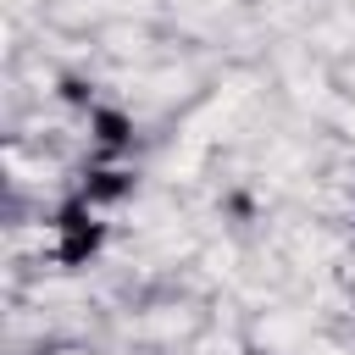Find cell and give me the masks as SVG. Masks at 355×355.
<instances>
[{
    "label": "cell",
    "mask_w": 355,
    "mask_h": 355,
    "mask_svg": "<svg viewBox=\"0 0 355 355\" xmlns=\"http://www.w3.org/2000/svg\"><path fill=\"white\" fill-rule=\"evenodd\" d=\"M100 183H89V200H116L128 183H122V172H94Z\"/></svg>",
    "instance_id": "cell-3"
},
{
    "label": "cell",
    "mask_w": 355,
    "mask_h": 355,
    "mask_svg": "<svg viewBox=\"0 0 355 355\" xmlns=\"http://www.w3.org/2000/svg\"><path fill=\"white\" fill-rule=\"evenodd\" d=\"M94 244H100V222H89L83 211H61V216H55V255H61L67 266L89 261Z\"/></svg>",
    "instance_id": "cell-1"
},
{
    "label": "cell",
    "mask_w": 355,
    "mask_h": 355,
    "mask_svg": "<svg viewBox=\"0 0 355 355\" xmlns=\"http://www.w3.org/2000/svg\"><path fill=\"white\" fill-rule=\"evenodd\" d=\"M94 128H100V144H111V150H116V144H128V133H133L122 111H94Z\"/></svg>",
    "instance_id": "cell-2"
},
{
    "label": "cell",
    "mask_w": 355,
    "mask_h": 355,
    "mask_svg": "<svg viewBox=\"0 0 355 355\" xmlns=\"http://www.w3.org/2000/svg\"><path fill=\"white\" fill-rule=\"evenodd\" d=\"M244 355H261V349H244Z\"/></svg>",
    "instance_id": "cell-4"
}]
</instances>
